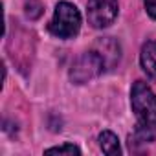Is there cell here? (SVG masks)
I'll use <instances>...</instances> for the list:
<instances>
[{
    "label": "cell",
    "mask_w": 156,
    "mask_h": 156,
    "mask_svg": "<svg viewBox=\"0 0 156 156\" xmlns=\"http://www.w3.org/2000/svg\"><path fill=\"white\" fill-rule=\"evenodd\" d=\"M81 30V15L70 2H59L50 22V31L59 39H72Z\"/></svg>",
    "instance_id": "7a4b0ae2"
},
{
    "label": "cell",
    "mask_w": 156,
    "mask_h": 156,
    "mask_svg": "<svg viewBox=\"0 0 156 156\" xmlns=\"http://www.w3.org/2000/svg\"><path fill=\"white\" fill-rule=\"evenodd\" d=\"M140 62H141V68L147 72V75L156 77V41H147L141 46Z\"/></svg>",
    "instance_id": "8992f818"
},
{
    "label": "cell",
    "mask_w": 156,
    "mask_h": 156,
    "mask_svg": "<svg viewBox=\"0 0 156 156\" xmlns=\"http://www.w3.org/2000/svg\"><path fill=\"white\" fill-rule=\"evenodd\" d=\"M44 152L46 154H81V149L72 145V143H64V145H59V147L46 149Z\"/></svg>",
    "instance_id": "ba28073f"
},
{
    "label": "cell",
    "mask_w": 156,
    "mask_h": 156,
    "mask_svg": "<svg viewBox=\"0 0 156 156\" xmlns=\"http://www.w3.org/2000/svg\"><path fill=\"white\" fill-rule=\"evenodd\" d=\"M145 9L151 19H156V0H145Z\"/></svg>",
    "instance_id": "9c48e42d"
},
{
    "label": "cell",
    "mask_w": 156,
    "mask_h": 156,
    "mask_svg": "<svg viewBox=\"0 0 156 156\" xmlns=\"http://www.w3.org/2000/svg\"><path fill=\"white\" fill-rule=\"evenodd\" d=\"M88 24L94 28H108L118 17V0H88Z\"/></svg>",
    "instance_id": "277c9868"
},
{
    "label": "cell",
    "mask_w": 156,
    "mask_h": 156,
    "mask_svg": "<svg viewBox=\"0 0 156 156\" xmlns=\"http://www.w3.org/2000/svg\"><path fill=\"white\" fill-rule=\"evenodd\" d=\"M92 50H96V51L103 57V61H105V64H107V70L112 68V66H116V64L119 62V57H121V46H119V42L114 41L112 37L99 39V41L94 44Z\"/></svg>",
    "instance_id": "5b68a950"
},
{
    "label": "cell",
    "mask_w": 156,
    "mask_h": 156,
    "mask_svg": "<svg viewBox=\"0 0 156 156\" xmlns=\"http://www.w3.org/2000/svg\"><path fill=\"white\" fill-rule=\"evenodd\" d=\"M130 105L138 118V125L130 141L149 143L156 140V94L143 81H136L130 90Z\"/></svg>",
    "instance_id": "6da1fadb"
},
{
    "label": "cell",
    "mask_w": 156,
    "mask_h": 156,
    "mask_svg": "<svg viewBox=\"0 0 156 156\" xmlns=\"http://www.w3.org/2000/svg\"><path fill=\"white\" fill-rule=\"evenodd\" d=\"M99 147H101V151H103L105 154H108V156H116V154L121 152V149H119V140H118V136H116L114 132H110V130H103V132L99 134Z\"/></svg>",
    "instance_id": "52a82bcc"
},
{
    "label": "cell",
    "mask_w": 156,
    "mask_h": 156,
    "mask_svg": "<svg viewBox=\"0 0 156 156\" xmlns=\"http://www.w3.org/2000/svg\"><path fill=\"white\" fill-rule=\"evenodd\" d=\"M105 70H107V64H105L103 57L96 50H92V51L83 53L79 59L72 64L70 79L73 83H77V85H83V83L94 79V77L101 75Z\"/></svg>",
    "instance_id": "3957f363"
}]
</instances>
